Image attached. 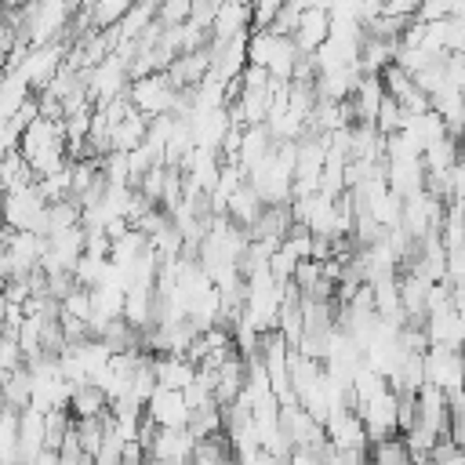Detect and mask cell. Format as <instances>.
<instances>
[{
	"label": "cell",
	"instance_id": "cell-10",
	"mask_svg": "<svg viewBox=\"0 0 465 465\" xmlns=\"http://www.w3.org/2000/svg\"><path fill=\"white\" fill-rule=\"evenodd\" d=\"M0 465H18V411L0 407Z\"/></svg>",
	"mask_w": 465,
	"mask_h": 465
},
{
	"label": "cell",
	"instance_id": "cell-5",
	"mask_svg": "<svg viewBox=\"0 0 465 465\" xmlns=\"http://www.w3.org/2000/svg\"><path fill=\"white\" fill-rule=\"evenodd\" d=\"M327 33H331V15H327V7H305L291 40H294L298 54H316V51L323 47Z\"/></svg>",
	"mask_w": 465,
	"mask_h": 465
},
{
	"label": "cell",
	"instance_id": "cell-1",
	"mask_svg": "<svg viewBox=\"0 0 465 465\" xmlns=\"http://www.w3.org/2000/svg\"><path fill=\"white\" fill-rule=\"evenodd\" d=\"M298 58L302 54H298L291 36H272V33H251L247 36V65L265 69L272 80H287L291 84V73H294Z\"/></svg>",
	"mask_w": 465,
	"mask_h": 465
},
{
	"label": "cell",
	"instance_id": "cell-7",
	"mask_svg": "<svg viewBox=\"0 0 465 465\" xmlns=\"http://www.w3.org/2000/svg\"><path fill=\"white\" fill-rule=\"evenodd\" d=\"M153 371H156V385L160 389L185 392L196 381V367L185 356H153Z\"/></svg>",
	"mask_w": 465,
	"mask_h": 465
},
{
	"label": "cell",
	"instance_id": "cell-3",
	"mask_svg": "<svg viewBox=\"0 0 465 465\" xmlns=\"http://www.w3.org/2000/svg\"><path fill=\"white\" fill-rule=\"evenodd\" d=\"M465 381V352L429 345L425 349V385H436L440 392H458Z\"/></svg>",
	"mask_w": 465,
	"mask_h": 465
},
{
	"label": "cell",
	"instance_id": "cell-2",
	"mask_svg": "<svg viewBox=\"0 0 465 465\" xmlns=\"http://www.w3.org/2000/svg\"><path fill=\"white\" fill-rule=\"evenodd\" d=\"M44 211H47V200L40 196L36 182L4 193V229H11V232H36Z\"/></svg>",
	"mask_w": 465,
	"mask_h": 465
},
{
	"label": "cell",
	"instance_id": "cell-4",
	"mask_svg": "<svg viewBox=\"0 0 465 465\" xmlns=\"http://www.w3.org/2000/svg\"><path fill=\"white\" fill-rule=\"evenodd\" d=\"M145 418H149L156 429H185V425H189L185 396L174 392V389H156L153 400L145 403Z\"/></svg>",
	"mask_w": 465,
	"mask_h": 465
},
{
	"label": "cell",
	"instance_id": "cell-8",
	"mask_svg": "<svg viewBox=\"0 0 465 465\" xmlns=\"http://www.w3.org/2000/svg\"><path fill=\"white\" fill-rule=\"evenodd\" d=\"M109 396H105V389H98L94 381H87V385H76L73 392H69V414H73V421H84V418H105L109 414Z\"/></svg>",
	"mask_w": 465,
	"mask_h": 465
},
{
	"label": "cell",
	"instance_id": "cell-9",
	"mask_svg": "<svg viewBox=\"0 0 465 465\" xmlns=\"http://www.w3.org/2000/svg\"><path fill=\"white\" fill-rule=\"evenodd\" d=\"M225 211H229V218L236 222V229H240V225H243V229H251V225H254V222L262 218L265 203H262V200H258V193H254V189H251V185L243 182V185H240V189H236V193L229 196Z\"/></svg>",
	"mask_w": 465,
	"mask_h": 465
},
{
	"label": "cell",
	"instance_id": "cell-6",
	"mask_svg": "<svg viewBox=\"0 0 465 465\" xmlns=\"http://www.w3.org/2000/svg\"><path fill=\"white\" fill-rule=\"evenodd\" d=\"M44 450V411L29 407L18 414V465H36Z\"/></svg>",
	"mask_w": 465,
	"mask_h": 465
}]
</instances>
